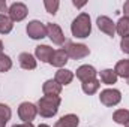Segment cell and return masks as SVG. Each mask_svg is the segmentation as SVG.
<instances>
[{
	"mask_svg": "<svg viewBox=\"0 0 129 127\" xmlns=\"http://www.w3.org/2000/svg\"><path fill=\"white\" fill-rule=\"evenodd\" d=\"M78 124H80V118L75 114H66L60 117V120L56 121L54 127H78Z\"/></svg>",
	"mask_w": 129,
	"mask_h": 127,
	"instance_id": "obj_16",
	"label": "cell"
},
{
	"mask_svg": "<svg viewBox=\"0 0 129 127\" xmlns=\"http://www.w3.org/2000/svg\"><path fill=\"white\" fill-rule=\"evenodd\" d=\"M71 33L75 37L80 39H86L90 36L92 33V21H90V15L87 12H81L71 24Z\"/></svg>",
	"mask_w": 129,
	"mask_h": 127,
	"instance_id": "obj_2",
	"label": "cell"
},
{
	"mask_svg": "<svg viewBox=\"0 0 129 127\" xmlns=\"http://www.w3.org/2000/svg\"><path fill=\"white\" fill-rule=\"evenodd\" d=\"M14 29V21L6 14H0V34H8Z\"/></svg>",
	"mask_w": 129,
	"mask_h": 127,
	"instance_id": "obj_19",
	"label": "cell"
},
{
	"mask_svg": "<svg viewBox=\"0 0 129 127\" xmlns=\"http://www.w3.org/2000/svg\"><path fill=\"white\" fill-rule=\"evenodd\" d=\"M62 103L60 96H42L38 100V114L44 118H53Z\"/></svg>",
	"mask_w": 129,
	"mask_h": 127,
	"instance_id": "obj_1",
	"label": "cell"
},
{
	"mask_svg": "<svg viewBox=\"0 0 129 127\" xmlns=\"http://www.w3.org/2000/svg\"><path fill=\"white\" fill-rule=\"evenodd\" d=\"M123 14H125V17L129 18V0L125 2V5H123Z\"/></svg>",
	"mask_w": 129,
	"mask_h": 127,
	"instance_id": "obj_28",
	"label": "cell"
},
{
	"mask_svg": "<svg viewBox=\"0 0 129 127\" xmlns=\"http://www.w3.org/2000/svg\"><path fill=\"white\" fill-rule=\"evenodd\" d=\"M75 75H77V78H78L81 82H86V81L95 79L96 75H98V72L93 66H90V64H83V66H80V67L77 69Z\"/></svg>",
	"mask_w": 129,
	"mask_h": 127,
	"instance_id": "obj_10",
	"label": "cell"
},
{
	"mask_svg": "<svg viewBox=\"0 0 129 127\" xmlns=\"http://www.w3.org/2000/svg\"><path fill=\"white\" fill-rule=\"evenodd\" d=\"M12 127H33L32 123H23V124H14Z\"/></svg>",
	"mask_w": 129,
	"mask_h": 127,
	"instance_id": "obj_29",
	"label": "cell"
},
{
	"mask_svg": "<svg viewBox=\"0 0 129 127\" xmlns=\"http://www.w3.org/2000/svg\"><path fill=\"white\" fill-rule=\"evenodd\" d=\"M99 76H101V82L105 84V85H113L119 79V76L116 75L114 69H104V70L99 72Z\"/></svg>",
	"mask_w": 129,
	"mask_h": 127,
	"instance_id": "obj_18",
	"label": "cell"
},
{
	"mask_svg": "<svg viewBox=\"0 0 129 127\" xmlns=\"http://www.w3.org/2000/svg\"><path fill=\"white\" fill-rule=\"evenodd\" d=\"M8 5H6V2L5 0H0V12L3 14V12H8Z\"/></svg>",
	"mask_w": 129,
	"mask_h": 127,
	"instance_id": "obj_27",
	"label": "cell"
},
{
	"mask_svg": "<svg viewBox=\"0 0 129 127\" xmlns=\"http://www.w3.org/2000/svg\"><path fill=\"white\" fill-rule=\"evenodd\" d=\"M26 33L33 40H41V39L47 37V27L41 21L33 20V21H29V24L26 26Z\"/></svg>",
	"mask_w": 129,
	"mask_h": 127,
	"instance_id": "obj_5",
	"label": "cell"
},
{
	"mask_svg": "<svg viewBox=\"0 0 129 127\" xmlns=\"http://www.w3.org/2000/svg\"><path fill=\"white\" fill-rule=\"evenodd\" d=\"M0 54H3V42L0 40Z\"/></svg>",
	"mask_w": 129,
	"mask_h": 127,
	"instance_id": "obj_32",
	"label": "cell"
},
{
	"mask_svg": "<svg viewBox=\"0 0 129 127\" xmlns=\"http://www.w3.org/2000/svg\"><path fill=\"white\" fill-rule=\"evenodd\" d=\"M18 61H20V66H21L23 69H26V70H33V69H36V66H38L36 57L32 55L30 52H21L20 57H18Z\"/></svg>",
	"mask_w": 129,
	"mask_h": 127,
	"instance_id": "obj_13",
	"label": "cell"
},
{
	"mask_svg": "<svg viewBox=\"0 0 129 127\" xmlns=\"http://www.w3.org/2000/svg\"><path fill=\"white\" fill-rule=\"evenodd\" d=\"M68 58H69V57H68V54H66V51H64L63 48L54 49L53 57H51V60H50V64L54 66V67H57V69H63V66L69 61Z\"/></svg>",
	"mask_w": 129,
	"mask_h": 127,
	"instance_id": "obj_12",
	"label": "cell"
},
{
	"mask_svg": "<svg viewBox=\"0 0 129 127\" xmlns=\"http://www.w3.org/2000/svg\"><path fill=\"white\" fill-rule=\"evenodd\" d=\"M99 87H101V81L99 79H90V81H86V82H83L81 84V88H83V91L86 93V94L92 96L95 94L98 90H99Z\"/></svg>",
	"mask_w": 129,
	"mask_h": 127,
	"instance_id": "obj_21",
	"label": "cell"
},
{
	"mask_svg": "<svg viewBox=\"0 0 129 127\" xmlns=\"http://www.w3.org/2000/svg\"><path fill=\"white\" fill-rule=\"evenodd\" d=\"M38 115V106L30 102H23L18 106V117L23 123H33Z\"/></svg>",
	"mask_w": 129,
	"mask_h": 127,
	"instance_id": "obj_6",
	"label": "cell"
},
{
	"mask_svg": "<svg viewBox=\"0 0 129 127\" xmlns=\"http://www.w3.org/2000/svg\"><path fill=\"white\" fill-rule=\"evenodd\" d=\"M74 79V72L69 70V69H59L54 75V81L57 84H60L62 87L63 85H69Z\"/></svg>",
	"mask_w": 129,
	"mask_h": 127,
	"instance_id": "obj_14",
	"label": "cell"
},
{
	"mask_svg": "<svg viewBox=\"0 0 129 127\" xmlns=\"http://www.w3.org/2000/svg\"><path fill=\"white\" fill-rule=\"evenodd\" d=\"M27 14H29V9H27V6L23 2H15L8 9V15H9V18L14 23H20V21L26 20Z\"/></svg>",
	"mask_w": 129,
	"mask_h": 127,
	"instance_id": "obj_7",
	"label": "cell"
},
{
	"mask_svg": "<svg viewBox=\"0 0 129 127\" xmlns=\"http://www.w3.org/2000/svg\"><path fill=\"white\" fill-rule=\"evenodd\" d=\"M126 127H129V123H128V124H126Z\"/></svg>",
	"mask_w": 129,
	"mask_h": 127,
	"instance_id": "obj_34",
	"label": "cell"
},
{
	"mask_svg": "<svg viewBox=\"0 0 129 127\" xmlns=\"http://www.w3.org/2000/svg\"><path fill=\"white\" fill-rule=\"evenodd\" d=\"M38 127H50V126H48V124H39Z\"/></svg>",
	"mask_w": 129,
	"mask_h": 127,
	"instance_id": "obj_33",
	"label": "cell"
},
{
	"mask_svg": "<svg viewBox=\"0 0 129 127\" xmlns=\"http://www.w3.org/2000/svg\"><path fill=\"white\" fill-rule=\"evenodd\" d=\"M42 93H44V96H60L62 85L57 84L54 79H48L42 85Z\"/></svg>",
	"mask_w": 129,
	"mask_h": 127,
	"instance_id": "obj_15",
	"label": "cell"
},
{
	"mask_svg": "<svg viewBox=\"0 0 129 127\" xmlns=\"http://www.w3.org/2000/svg\"><path fill=\"white\" fill-rule=\"evenodd\" d=\"M44 6L47 9L48 14L51 15H56L57 11H59V6H60V2L59 0H44Z\"/></svg>",
	"mask_w": 129,
	"mask_h": 127,
	"instance_id": "obj_24",
	"label": "cell"
},
{
	"mask_svg": "<svg viewBox=\"0 0 129 127\" xmlns=\"http://www.w3.org/2000/svg\"><path fill=\"white\" fill-rule=\"evenodd\" d=\"M116 33L122 37L129 36V18L128 17H122L117 23H116Z\"/></svg>",
	"mask_w": 129,
	"mask_h": 127,
	"instance_id": "obj_20",
	"label": "cell"
},
{
	"mask_svg": "<svg viewBox=\"0 0 129 127\" xmlns=\"http://www.w3.org/2000/svg\"><path fill=\"white\" fill-rule=\"evenodd\" d=\"M113 121L122 126H126L129 123V111L128 109H117L113 114Z\"/></svg>",
	"mask_w": 129,
	"mask_h": 127,
	"instance_id": "obj_22",
	"label": "cell"
},
{
	"mask_svg": "<svg viewBox=\"0 0 129 127\" xmlns=\"http://www.w3.org/2000/svg\"><path fill=\"white\" fill-rule=\"evenodd\" d=\"M11 117H12V111H11V108H9L8 105H5V103H0V118L9 121Z\"/></svg>",
	"mask_w": 129,
	"mask_h": 127,
	"instance_id": "obj_25",
	"label": "cell"
},
{
	"mask_svg": "<svg viewBox=\"0 0 129 127\" xmlns=\"http://www.w3.org/2000/svg\"><path fill=\"white\" fill-rule=\"evenodd\" d=\"M96 24H98V29L102 33H105L110 37H114V34H116V23L110 17H105V15L98 17Z\"/></svg>",
	"mask_w": 129,
	"mask_h": 127,
	"instance_id": "obj_9",
	"label": "cell"
},
{
	"mask_svg": "<svg viewBox=\"0 0 129 127\" xmlns=\"http://www.w3.org/2000/svg\"><path fill=\"white\" fill-rule=\"evenodd\" d=\"M47 36L50 37V40L54 43V45H64L66 40H64V34L60 29L59 24L56 23H47Z\"/></svg>",
	"mask_w": 129,
	"mask_h": 127,
	"instance_id": "obj_8",
	"label": "cell"
},
{
	"mask_svg": "<svg viewBox=\"0 0 129 127\" xmlns=\"http://www.w3.org/2000/svg\"><path fill=\"white\" fill-rule=\"evenodd\" d=\"M120 49H122L125 54H129V36L122 37V40H120Z\"/></svg>",
	"mask_w": 129,
	"mask_h": 127,
	"instance_id": "obj_26",
	"label": "cell"
},
{
	"mask_svg": "<svg viewBox=\"0 0 129 127\" xmlns=\"http://www.w3.org/2000/svg\"><path fill=\"white\" fill-rule=\"evenodd\" d=\"M72 3H74V6H75V8H83V6L86 5V2H81V3H78V2H75V0H74Z\"/></svg>",
	"mask_w": 129,
	"mask_h": 127,
	"instance_id": "obj_30",
	"label": "cell"
},
{
	"mask_svg": "<svg viewBox=\"0 0 129 127\" xmlns=\"http://www.w3.org/2000/svg\"><path fill=\"white\" fill-rule=\"evenodd\" d=\"M53 52H54V49L50 45H38L35 48V57H36V60H41L42 63H50Z\"/></svg>",
	"mask_w": 129,
	"mask_h": 127,
	"instance_id": "obj_11",
	"label": "cell"
},
{
	"mask_svg": "<svg viewBox=\"0 0 129 127\" xmlns=\"http://www.w3.org/2000/svg\"><path fill=\"white\" fill-rule=\"evenodd\" d=\"M6 120H3V118H0V127H6Z\"/></svg>",
	"mask_w": 129,
	"mask_h": 127,
	"instance_id": "obj_31",
	"label": "cell"
},
{
	"mask_svg": "<svg viewBox=\"0 0 129 127\" xmlns=\"http://www.w3.org/2000/svg\"><path fill=\"white\" fill-rule=\"evenodd\" d=\"M12 69V60L6 54H0V73L9 72Z\"/></svg>",
	"mask_w": 129,
	"mask_h": 127,
	"instance_id": "obj_23",
	"label": "cell"
},
{
	"mask_svg": "<svg viewBox=\"0 0 129 127\" xmlns=\"http://www.w3.org/2000/svg\"><path fill=\"white\" fill-rule=\"evenodd\" d=\"M63 49L66 51L68 57L72 60H81L86 58L90 54V49L87 45L84 43H75V42H66L63 46Z\"/></svg>",
	"mask_w": 129,
	"mask_h": 127,
	"instance_id": "obj_3",
	"label": "cell"
},
{
	"mask_svg": "<svg viewBox=\"0 0 129 127\" xmlns=\"http://www.w3.org/2000/svg\"><path fill=\"white\" fill-rule=\"evenodd\" d=\"M114 72H116L117 76L126 79V82L129 84V58H125V60L117 61L116 66H114Z\"/></svg>",
	"mask_w": 129,
	"mask_h": 127,
	"instance_id": "obj_17",
	"label": "cell"
},
{
	"mask_svg": "<svg viewBox=\"0 0 129 127\" xmlns=\"http://www.w3.org/2000/svg\"><path fill=\"white\" fill-rule=\"evenodd\" d=\"M99 100H101L102 105H105V106H108V108H113V106H116V105L120 103V100H122V93H120L117 88H105V90L101 91Z\"/></svg>",
	"mask_w": 129,
	"mask_h": 127,
	"instance_id": "obj_4",
	"label": "cell"
}]
</instances>
